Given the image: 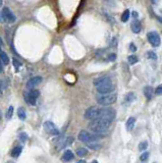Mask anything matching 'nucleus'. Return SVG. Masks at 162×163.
<instances>
[{"label":"nucleus","mask_w":162,"mask_h":163,"mask_svg":"<svg viewBox=\"0 0 162 163\" xmlns=\"http://www.w3.org/2000/svg\"><path fill=\"white\" fill-rule=\"evenodd\" d=\"M130 28L135 34H139L142 31V24L139 21H134L130 25Z\"/></svg>","instance_id":"14"},{"label":"nucleus","mask_w":162,"mask_h":163,"mask_svg":"<svg viewBox=\"0 0 162 163\" xmlns=\"http://www.w3.org/2000/svg\"><path fill=\"white\" fill-rule=\"evenodd\" d=\"M147 39H148V42L153 46V47H158V46L161 44L159 34H158L157 32H155V31L149 32L147 34Z\"/></svg>","instance_id":"8"},{"label":"nucleus","mask_w":162,"mask_h":163,"mask_svg":"<svg viewBox=\"0 0 162 163\" xmlns=\"http://www.w3.org/2000/svg\"><path fill=\"white\" fill-rule=\"evenodd\" d=\"M1 17L3 21H5L6 22H14L17 17H15V14L12 12V10H11L9 7H3L2 10H1Z\"/></svg>","instance_id":"6"},{"label":"nucleus","mask_w":162,"mask_h":163,"mask_svg":"<svg viewBox=\"0 0 162 163\" xmlns=\"http://www.w3.org/2000/svg\"><path fill=\"white\" fill-rule=\"evenodd\" d=\"M132 14H133V17H135V18H137V17H139V14H138L137 11H133Z\"/></svg>","instance_id":"36"},{"label":"nucleus","mask_w":162,"mask_h":163,"mask_svg":"<svg viewBox=\"0 0 162 163\" xmlns=\"http://www.w3.org/2000/svg\"><path fill=\"white\" fill-rule=\"evenodd\" d=\"M155 94L156 95H162V85H159V86L155 89Z\"/></svg>","instance_id":"31"},{"label":"nucleus","mask_w":162,"mask_h":163,"mask_svg":"<svg viewBox=\"0 0 162 163\" xmlns=\"http://www.w3.org/2000/svg\"><path fill=\"white\" fill-rule=\"evenodd\" d=\"M116 59V54L115 53H110L109 55H108V60L109 61H114Z\"/></svg>","instance_id":"32"},{"label":"nucleus","mask_w":162,"mask_h":163,"mask_svg":"<svg viewBox=\"0 0 162 163\" xmlns=\"http://www.w3.org/2000/svg\"><path fill=\"white\" fill-rule=\"evenodd\" d=\"M44 130L47 131L48 134L52 136H57L59 135V131L56 127V126L54 125L52 121H45L44 122Z\"/></svg>","instance_id":"9"},{"label":"nucleus","mask_w":162,"mask_h":163,"mask_svg":"<svg viewBox=\"0 0 162 163\" xmlns=\"http://www.w3.org/2000/svg\"><path fill=\"white\" fill-rule=\"evenodd\" d=\"M91 163H98V162H97V161H92Z\"/></svg>","instance_id":"39"},{"label":"nucleus","mask_w":162,"mask_h":163,"mask_svg":"<svg viewBox=\"0 0 162 163\" xmlns=\"http://www.w3.org/2000/svg\"><path fill=\"white\" fill-rule=\"evenodd\" d=\"M115 116H116V111L115 109L111 107H104V108H100V113H99V117L106 120L108 122H112L115 119Z\"/></svg>","instance_id":"5"},{"label":"nucleus","mask_w":162,"mask_h":163,"mask_svg":"<svg viewBox=\"0 0 162 163\" xmlns=\"http://www.w3.org/2000/svg\"><path fill=\"white\" fill-rule=\"evenodd\" d=\"M12 115H13V106H9L8 109H7V111H6L5 117H6V119H10L11 117H12Z\"/></svg>","instance_id":"27"},{"label":"nucleus","mask_w":162,"mask_h":163,"mask_svg":"<svg viewBox=\"0 0 162 163\" xmlns=\"http://www.w3.org/2000/svg\"><path fill=\"white\" fill-rule=\"evenodd\" d=\"M24 98H25V101L29 104V105H36L37 99L35 98V97H33L32 95H31L30 91L24 93Z\"/></svg>","instance_id":"12"},{"label":"nucleus","mask_w":162,"mask_h":163,"mask_svg":"<svg viewBox=\"0 0 162 163\" xmlns=\"http://www.w3.org/2000/svg\"><path fill=\"white\" fill-rule=\"evenodd\" d=\"M130 51H133V52L136 51V50H137L136 45H135L134 43H130Z\"/></svg>","instance_id":"34"},{"label":"nucleus","mask_w":162,"mask_h":163,"mask_svg":"<svg viewBox=\"0 0 162 163\" xmlns=\"http://www.w3.org/2000/svg\"><path fill=\"white\" fill-rule=\"evenodd\" d=\"M135 125H136V118H135V117H130L128 120H126V123H125L126 130L132 131L135 127Z\"/></svg>","instance_id":"16"},{"label":"nucleus","mask_w":162,"mask_h":163,"mask_svg":"<svg viewBox=\"0 0 162 163\" xmlns=\"http://www.w3.org/2000/svg\"><path fill=\"white\" fill-rule=\"evenodd\" d=\"M76 153L78 156L80 157H83V156H86L87 153H88V150L86 148H79L78 150L76 151Z\"/></svg>","instance_id":"24"},{"label":"nucleus","mask_w":162,"mask_h":163,"mask_svg":"<svg viewBox=\"0 0 162 163\" xmlns=\"http://www.w3.org/2000/svg\"><path fill=\"white\" fill-rule=\"evenodd\" d=\"M99 113H100V108L92 106V107H89L88 109L85 111L84 116L86 119L94 120V119H97L99 117Z\"/></svg>","instance_id":"7"},{"label":"nucleus","mask_w":162,"mask_h":163,"mask_svg":"<svg viewBox=\"0 0 162 163\" xmlns=\"http://www.w3.org/2000/svg\"><path fill=\"white\" fill-rule=\"evenodd\" d=\"M17 116H18V118H20L21 120H25L26 119L27 113H26V110L22 107H20L17 109Z\"/></svg>","instance_id":"21"},{"label":"nucleus","mask_w":162,"mask_h":163,"mask_svg":"<svg viewBox=\"0 0 162 163\" xmlns=\"http://www.w3.org/2000/svg\"><path fill=\"white\" fill-rule=\"evenodd\" d=\"M72 143H74V138L72 137H67L65 139H62V140H59L58 143H57V150H60L62 148H65V147H67L69 145H71Z\"/></svg>","instance_id":"11"},{"label":"nucleus","mask_w":162,"mask_h":163,"mask_svg":"<svg viewBox=\"0 0 162 163\" xmlns=\"http://www.w3.org/2000/svg\"><path fill=\"white\" fill-rule=\"evenodd\" d=\"M89 148H91L92 150H98L101 148V145L100 144H97L96 142H93V143H89V144H87Z\"/></svg>","instance_id":"26"},{"label":"nucleus","mask_w":162,"mask_h":163,"mask_svg":"<svg viewBox=\"0 0 162 163\" xmlns=\"http://www.w3.org/2000/svg\"><path fill=\"white\" fill-rule=\"evenodd\" d=\"M130 11L129 9H125V10L122 12L120 19H121L122 22H128L129 19H130Z\"/></svg>","instance_id":"20"},{"label":"nucleus","mask_w":162,"mask_h":163,"mask_svg":"<svg viewBox=\"0 0 162 163\" xmlns=\"http://www.w3.org/2000/svg\"><path fill=\"white\" fill-rule=\"evenodd\" d=\"M0 57H1V63H3L4 65H7L9 63V57L7 55V53L3 51V50H1V52H0Z\"/></svg>","instance_id":"18"},{"label":"nucleus","mask_w":162,"mask_h":163,"mask_svg":"<svg viewBox=\"0 0 162 163\" xmlns=\"http://www.w3.org/2000/svg\"><path fill=\"white\" fill-rule=\"evenodd\" d=\"M42 81H43V79H42V77L40 76H36V77H31V79L27 82V88L29 89V90H32L33 88L39 86V85L42 83Z\"/></svg>","instance_id":"10"},{"label":"nucleus","mask_w":162,"mask_h":163,"mask_svg":"<svg viewBox=\"0 0 162 163\" xmlns=\"http://www.w3.org/2000/svg\"><path fill=\"white\" fill-rule=\"evenodd\" d=\"M12 64H13V67H14L15 71H17V72L20 71V67H22L21 61H18L17 58H13V59H12Z\"/></svg>","instance_id":"25"},{"label":"nucleus","mask_w":162,"mask_h":163,"mask_svg":"<svg viewBox=\"0 0 162 163\" xmlns=\"http://www.w3.org/2000/svg\"><path fill=\"white\" fill-rule=\"evenodd\" d=\"M148 158H149V153H148V152H146V153H143V154L141 155V157H140L141 161H145V160H147Z\"/></svg>","instance_id":"30"},{"label":"nucleus","mask_w":162,"mask_h":163,"mask_svg":"<svg viewBox=\"0 0 162 163\" xmlns=\"http://www.w3.org/2000/svg\"><path fill=\"white\" fill-rule=\"evenodd\" d=\"M93 85L99 94H107V93H112L114 90L112 81L108 76L98 77L93 81Z\"/></svg>","instance_id":"1"},{"label":"nucleus","mask_w":162,"mask_h":163,"mask_svg":"<svg viewBox=\"0 0 162 163\" xmlns=\"http://www.w3.org/2000/svg\"><path fill=\"white\" fill-rule=\"evenodd\" d=\"M136 94L134 92H130L125 96V105H129V104L133 103L135 100H136Z\"/></svg>","instance_id":"13"},{"label":"nucleus","mask_w":162,"mask_h":163,"mask_svg":"<svg viewBox=\"0 0 162 163\" xmlns=\"http://www.w3.org/2000/svg\"><path fill=\"white\" fill-rule=\"evenodd\" d=\"M105 1L107 2L108 5H110V6L114 5V0H105Z\"/></svg>","instance_id":"35"},{"label":"nucleus","mask_w":162,"mask_h":163,"mask_svg":"<svg viewBox=\"0 0 162 163\" xmlns=\"http://www.w3.org/2000/svg\"><path fill=\"white\" fill-rule=\"evenodd\" d=\"M9 86V79L8 77H5V79L1 80V91L5 90L6 88H8Z\"/></svg>","instance_id":"23"},{"label":"nucleus","mask_w":162,"mask_h":163,"mask_svg":"<svg viewBox=\"0 0 162 163\" xmlns=\"http://www.w3.org/2000/svg\"><path fill=\"white\" fill-rule=\"evenodd\" d=\"M157 1H158V0H151V2L153 3V4H156Z\"/></svg>","instance_id":"37"},{"label":"nucleus","mask_w":162,"mask_h":163,"mask_svg":"<svg viewBox=\"0 0 162 163\" xmlns=\"http://www.w3.org/2000/svg\"><path fill=\"white\" fill-rule=\"evenodd\" d=\"M20 139L22 140V142H26L27 139H28V136H27V134H25V133H22L20 135Z\"/></svg>","instance_id":"33"},{"label":"nucleus","mask_w":162,"mask_h":163,"mask_svg":"<svg viewBox=\"0 0 162 163\" xmlns=\"http://www.w3.org/2000/svg\"><path fill=\"white\" fill-rule=\"evenodd\" d=\"M111 123L106 121V120L101 119V118H97V119H94V120H91V122L89 123V130H90L92 133H95V134H99V135H102L105 133V131H108L109 129Z\"/></svg>","instance_id":"2"},{"label":"nucleus","mask_w":162,"mask_h":163,"mask_svg":"<svg viewBox=\"0 0 162 163\" xmlns=\"http://www.w3.org/2000/svg\"><path fill=\"white\" fill-rule=\"evenodd\" d=\"M138 60H139V58H138L137 55H135V54H132V55H130V56L128 57V61H129V63H130V64H132V65L136 64V63L138 62Z\"/></svg>","instance_id":"22"},{"label":"nucleus","mask_w":162,"mask_h":163,"mask_svg":"<svg viewBox=\"0 0 162 163\" xmlns=\"http://www.w3.org/2000/svg\"><path fill=\"white\" fill-rule=\"evenodd\" d=\"M154 93H155V91L153 90L152 87L146 86V87L144 88V95H145V97H146V98H147L148 100H151V99H152Z\"/></svg>","instance_id":"15"},{"label":"nucleus","mask_w":162,"mask_h":163,"mask_svg":"<svg viewBox=\"0 0 162 163\" xmlns=\"http://www.w3.org/2000/svg\"><path fill=\"white\" fill-rule=\"evenodd\" d=\"M22 146H17V147H14V148L12 149V151H11V156L12 157H18L21 155V153H22Z\"/></svg>","instance_id":"19"},{"label":"nucleus","mask_w":162,"mask_h":163,"mask_svg":"<svg viewBox=\"0 0 162 163\" xmlns=\"http://www.w3.org/2000/svg\"><path fill=\"white\" fill-rule=\"evenodd\" d=\"M117 95L115 93H107V94H98L96 96L97 103L102 106H109L111 104L116 102Z\"/></svg>","instance_id":"3"},{"label":"nucleus","mask_w":162,"mask_h":163,"mask_svg":"<svg viewBox=\"0 0 162 163\" xmlns=\"http://www.w3.org/2000/svg\"><path fill=\"white\" fill-rule=\"evenodd\" d=\"M103 137L102 135L99 134H95V133H89L87 131H81L79 134V140L81 142L86 143H93V142H97L99 139H101Z\"/></svg>","instance_id":"4"},{"label":"nucleus","mask_w":162,"mask_h":163,"mask_svg":"<svg viewBox=\"0 0 162 163\" xmlns=\"http://www.w3.org/2000/svg\"><path fill=\"white\" fill-rule=\"evenodd\" d=\"M147 56L149 59H152V60H156L157 59V54L152 51V50H149V51L147 52Z\"/></svg>","instance_id":"28"},{"label":"nucleus","mask_w":162,"mask_h":163,"mask_svg":"<svg viewBox=\"0 0 162 163\" xmlns=\"http://www.w3.org/2000/svg\"><path fill=\"white\" fill-rule=\"evenodd\" d=\"M72 158H74V153H72L71 150H66L62 156V160L64 162H68V161L72 160Z\"/></svg>","instance_id":"17"},{"label":"nucleus","mask_w":162,"mask_h":163,"mask_svg":"<svg viewBox=\"0 0 162 163\" xmlns=\"http://www.w3.org/2000/svg\"><path fill=\"white\" fill-rule=\"evenodd\" d=\"M148 147V143L146 142V141H144V142H141L140 144H139V149H140L141 151H144V150H146V148H147Z\"/></svg>","instance_id":"29"},{"label":"nucleus","mask_w":162,"mask_h":163,"mask_svg":"<svg viewBox=\"0 0 162 163\" xmlns=\"http://www.w3.org/2000/svg\"><path fill=\"white\" fill-rule=\"evenodd\" d=\"M76 163H86V161H85V160H81V161L76 162Z\"/></svg>","instance_id":"38"}]
</instances>
